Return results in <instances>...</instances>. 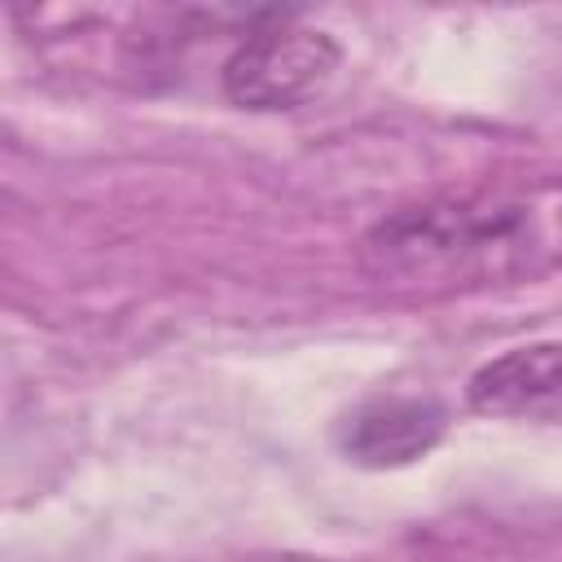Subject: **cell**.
<instances>
[{"label": "cell", "instance_id": "cell-3", "mask_svg": "<svg viewBox=\"0 0 562 562\" xmlns=\"http://www.w3.org/2000/svg\"><path fill=\"white\" fill-rule=\"evenodd\" d=\"M443 435V408L422 395H378L342 426V452L360 465L386 470L430 452Z\"/></svg>", "mask_w": 562, "mask_h": 562}, {"label": "cell", "instance_id": "cell-2", "mask_svg": "<svg viewBox=\"0 0 562 562\" xmlns=\"http://www.w3.org/2000/svg\"><path fill=\"white\" fill-rule=\"evenodd\" d=\"M465 400L483 417L505 422H562V342H527L487 360Z\"/></svg>", "mask_w": 562, "mask_h": 562}, {"label": "cell", "instance_id": "cell-1", "mask_svg": "<svg viewBox=\"0 0 562 562\" xmlns=\"http://www.w3.org/2000/svg\"><path fill=\"white\" fill-rule=\"evenodd\" d=\"M338 61L334 35L277 18L233 48L224 61V92L241 110H294L334 79Z\"/></svg>", "mask_w": 562, "mask_h": 562}]
</instances>
